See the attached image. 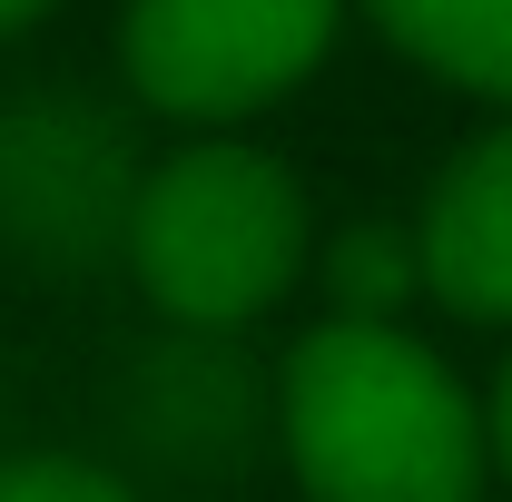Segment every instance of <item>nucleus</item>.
Instances as JSON below:
<instances>
[{"label":"nucleus","mask_w":512,"mask_h":502,"mask_svg":"<svg viewBox=\"0 0 512 502\" xmlns=\"http://www.w3.org/2000/svg\"><path fill=\"white\" fill-rule=\"evenodd\" d=\"M394 60L444 79L463 99L512 109V0H355Z\"/></svg>","instance_id":"6"},{"label":"nucleus","mask_w":512,"mask_h":502,"mask_svg":"<svg viewBox=\"0 0 512 502\" xmlns=\"http://www.w3.org/2000/svg\"><path fill=\"white\" fill-rule=\"evenodd\" d=\"M306 188L276 148L237 128H197L158 168H138L128 197V276L178 335H237L276 315L306 276Z\"/></svg>","instance_id":"2"},{"label":"nucleus","mask_w":512,"mask_h":502,"mask_svg":"<svg viewBox=\"0 0 512 502\" xmlns=\"http://www.w3.org/2000/svg\"><path fill=\"white\" fill-rule=\"evenodd\" d=\"M414 266L453 325H512V119L434 168L414 207Z\"/></svg>","instance_id":"5"},{"label":"nucleus","mask_w":512,"mask_h":502,"mask_svg":"<svg viewBox=\"0 0 512 502\" xmlns=\"http://www.w3.org/2000/svg\"><path fill=\"white\" fill-rule=\"evenodd\" d=\"M325 306L335 315H404L424 296V266H414V227H345L325 247Z\"/></svg>","instance_id":"7"},{"label":"nucleus","mask_w":512,"mask_h":502,"mask_svg":"<svg viewBox=\"0 0 512 502\" xmlns=\"http://www.w3.org/2000/svg\"><path fill=\"white\" fill-rule=\"evenodd\" d=\"M276 453L306 502H483V404L404 315H325L276 365Z\"/></svg>","instance_id":"1"},{"label":"nucleus","mask_w":512,"mask_h":502,"mask_svg":"<svg viewBox=\"0 0 512 502\" xmlns=\"http://www.w3.org/2000/svg\"><path fill=\"white\" fill-rule=\"evenodd\" d=\"M138 158L89 99H10L0 109V237L40 266H89L128 237Z\"/></svg>","instance_id":"4"},{"label":"nucleus","mask_w":512,"mask_h":502,"mask_svg":"<svg viewBox=\"0 0 512 502\" xmlns=\"http://www.w3.org/2000/svg\"><path fill=\"white\" fill-rule=\"evenodd\" d=\"M0 502H138L119 473L79 463V453H10L0 463Z\"/></svg>","instance_id":"8"},{"label":"nucleus","mask_w":512,"mask_h":502,"mask_svg":"<svg viewBox=\"0 0 512 502\" xmlns=\"http://www.w3.org/2000/svg\"><path fill=\"white\" fill-rule=\"evenodd\" d=\"M355 0H119V79L178 128H237L306 89Z\"/></svg>","instance_id":"3"},{"label":"nucleus","mask_w":512,"mask_h":502,"mask_svg":"<svg viewBox=\"0 0 512 502\" xmlns=\"http://www.w3.org/2000/svg\"><path fill=\"white\" fill-rule=\"evenodd\" d=\"M483 443H493V473L512 483V355H503V375H493V394H483Z\"/></svg>","instance_id":"9"},{"label":"nucleus","mask_w":512,"mask_h":502,"mask_svg":"<svg viewBox=\"0 0 512 502\" xmlns=\"http://www.w3.org/2000/svg\"><path fill=\"white\" fill-rule=\"evenodd\" d=\"M40 10H50V0H0V40H20V30H30Z\"/></svg>","instance_id":"10"}]
</instances>
